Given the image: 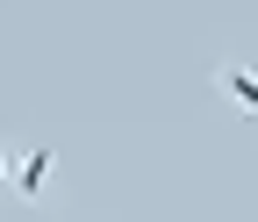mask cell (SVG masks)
<instances>
[{"mask_svg":"<svg viewBox=\"0 0 258 222\" xmlns=\"http://www.w3.org/2000/svg\"><path fill=\"white\" fill-rule=\"evenodd\" d=\"M50 172H57V151L36 143V151H22V158H15V179H8V186H15L22 201H43V194H50Z\"/></svg>","mask_w":258,"mask_h":222,"instance_id":"6da1fadb","label":"cell"},{"mask_svg":"<svg viewBox=\"0 0 258 222\" xmlns=\"http://www.w3.org/2000/svg\"><path fill=\"white\" fill-rule=\"evenodd\" d=\"M215 93H222L237 115L258 122V65H215Z\"/></svg>","mask_w":258,"mask_h":222,"instance_id":"7a4b0ae2","label":"cell"},{"mask_svg":"<svg viewBox=\"0 0 258 222\" xmlns=\"http://www.w3.org/2000/svg\"><path fill=\"white\" fill-rule=\"evenodd\" d=\"M15 179V151H0V186H8Z\"/></svg>","mask_w":258,"mask_h":222,"instance_id":"3957f363","label":"cell"}]
</instances>
